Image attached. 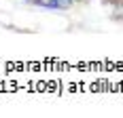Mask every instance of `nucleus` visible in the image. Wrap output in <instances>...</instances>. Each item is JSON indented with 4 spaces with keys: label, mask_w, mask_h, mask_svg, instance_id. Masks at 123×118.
<instances>
[{
    "label": "nucleus",
    "mask_w": 123,
    "mask_h": 118,
    "mask_svg": "<svg viewBox=\"0 0 123 118\" xmlns=\"http://www.w3.org/2000/svg\"><path fill=\"white\" fill-rule=\"evenodd\" d=\"M28 2H36V0H28Z\"/></svg>",
    "instance_id": "1"
}]
</instances>
